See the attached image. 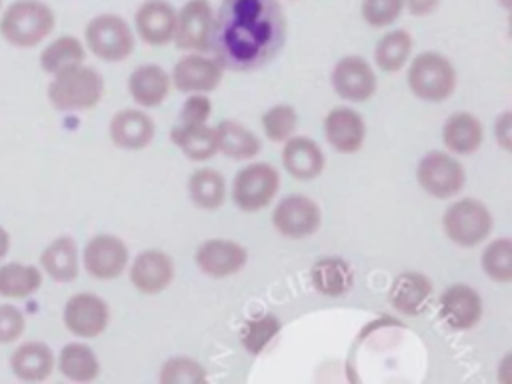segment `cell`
Listing matches in <instances>:
<instances>
[{"label":"cell","mask_w":512,"mask_h":384,"mask_svg":"<svg viewBox=\"0 0 512 384\" xmlns=\"http://www.w3.org/2000/svg\"><path fill=\"white\" fill-rule=\"evenodd\" d=\"M286 38V18L276 0H226L208 30V44L220 64L254 70L272 60Z\"/></svg>","instance_id":"1"},{"label":"cell","mask_w":512,"mask_h":384,"mask_svg":"<svg viewBox=\"0 0 512 384\" xmlns=\"http://www.w3.org/2000/svg\"><path fill=\"white\" fill-rule=\"evenodd\" d=\"M54 28V12L36 0H20L8 6L0 20V32L6 42L18 48L36 46Z\"/></svg>","instance_id":"2"},{"label":"cell","mask_w":512,"mask_h":384,"mask_svg":"<svg viewBox=\"0 0 512 384\" xmlns=\"http://www.w3.org/2000/svg\"><path fill=\"white\" fill-rule=\"evenodd\" d=\"M102 96V78L96 70L74 64L56 72L48 86V98L58 110L92 108Z\"/></svg>","instance_id":"3"},{"label":"cell","mask_w":512,"mask_h":384,"mask_svg":"<svg viewBox=\"0 0 512 384\" xmlns=\"http://www.w3.org/2000/svg\"><path fill=\"white\" fill-rule=\"evenodd\" d=\"M88 48L104 60H122L132 52L134 40L128 24L114 14H102L86 26Z\"/></svg>","instance_id":"4"},{"label":"cell","mask_w":512,"mask_h":384,"mask_svg":"<svg viewBox=\"0 0 512 384\" xmlns=\"http://www.w3.org/2000/svg\"><path fill=\"white\" fill-rule=\"evenodd\" d=\"M410 88L424 100H442L454 88V70L450 62L438 54H420L408 72Z\"/></svg>","instance_id":"5"},{"label":"cell","mask_w":512,"mask_h":384,"mask_svg":"<svg viewBox=\"0 0 512 384\" xmlns=\"http://www.w3.org/2000/svg\"><path fill=\"white\" fill-rule=\"evenodd\" d=\"M490 214L476 200H460L444 214V230L460 246H474L490 232Z\"/></svg>","instance_id":"6"},{"label":"cell","mask_w":512,"mask_h":384,"mask_svg":"<svg viewBox=\"0 0 512 384\" xmlns=\"http://www.w3.org/2000/svg\"><path fill=\"white\" fill-rule=\"evenodd\" d=\"M278 188V174L268 164H252L238 172L234 180V200L242 210L266 206Z\"/></svg>","instance_id":"7"},{"label":"cell","mask_w":512,"mask_h":384,"mask_svg":"<svg viewBox=\"0 0 512 384\" xmlns=\"http://www.w3.org/2000/svg\"><path fill=\"white\" fill-rule=\"evenodd\" d=\"M418 180L422 188L432 196L446 198L456 194L462 188L464 170L454 158L442 152H432L420 162Z\"/></svg>","instance_id":"8"},{"label":"cell","mask_w":512,"mask_h":384,"mask_svg":"<svg viewBox=\"0 0 512 384\" xmlns=\"http://www.w3.org/2000/svg\"><path fill=\"white\" fill-rule=\"evenodd\" d=\"M64 322L76 336H98L108 322V306L94 294H76L64 308Z\"/></svg>","instance_id":"9"},{"label":"cell","mask_w":512,"mask_h":384,"mask_svg":"<svg viewBox=\"0 0 512 384\" xmlns=\"http://www.w3.org/2000/svg\"><path fill=\"white\" fill-rule=\"evenodd\" d=\"M274 224L282 234L290 238H302L318 228L320 212L310 198L288 196L276 206Z\"/></svg>","instance_id":"10"},{"label":"cell","mask_w":512,"mask_h":384,"mask_svg":"<svg viewBox=\"0 0 512 384\" xmlns=\"http://www.w3.org/2000/svg\"><path fill=\"white\" fill-rule=\"evenodd\" d=\"M212 10L206 0H190L176 16V44L184 50H206Z\"/></svg>","instance_id":"11"},{"label":"cell","mask_w":512,"mask_h":384,"mask_svg":"<svg viewBox=\"0 0 512 384\" xmlns=\"http://www.w3.org/2000/svg\"><path fill=\"white\" fill-rule=\"evenodd\" d=\"M128 260L126 246L114 236H96L86 244L84 266L96 278L118 276Z\"/></svg>","instance_id":"12"},{"label":"cell","mask_w":512,"mask_h":384,"mask_svg":"<svg viewBox=\"0 0 512 384\" xmlns=\"http://www.w3.org/2000/svg\"><path fill=\"white\" fill-rule=\"evenodd\" d=\"M332 84L342 98L364 100L374 92L376 78L366 60L358 56H348L336 64L332 72Z\"/></svg>","instance_id":"13"},{"label":"cell","mask_w":512,"mask_h":384,"mask_svg":"<svg viewBox=\"0 0 512 384\" xmlns=\"http://www.w3.org/2000/svg\"><path fill=\"white\" fill-rule=\"evenodd\" d=\"M140 36L150 44H164L174 36L176 12L164 0H148L136 12Z\"/></svg>","instance_id":"14"},{"label":"cell","mask_w":512,"mask_h":384,"mask_svg":"<svg viewBox=\"0 0 512 384\" xmlns=\"http://www.w3.org/2000/svg\"><path fill=\"white\" fill-rule=\"evenodd\" d=\"M198 266L210 276H228L246 262V250L230 240H210L196 252Z\"/></svg>","instance_id":"15"},{"label":"cell","mask_w":512,"mask_h":384,"mask_svg":"<svg viewBox=\"0 0 512 384\" xmlns=\"http://www.w3.org/2000/svg\"><path fill=\"white\" fill-rule=\"evenodd\" d=\"M172 274H174V268L170 258L156 250H148L136 256L130 270V278L134 286L146 294L164 290L170 284Z\"/></svg>","instance_id":"16"},{"label":"cell","mask_w":512,"mask_h":384,"mask_svg":"<svg viewBox=\"0 0 512 384\" xmlns=\"http://www.w3.org/2000/svg\"><path fill=\"white\" fill-rule=\"evenodd\" d=\"M444 320L454 328H470L482 314L480 296L462 284L448 288L440 300Z\"/></svg>","instance_id":"17"},{"label":"cell","mask_w":512,"mask_h":384,"mask_svg":"<svg viewBox=\"0 0 512 384\" xmlns=\"http://www.w3.org/2000/svg\"><path fill=\"white\" fill-rule=\"evenodd\" d=\"M14 374L24 382H38L50 376L54 368L52 350L42 342H26L10 358Z\"/></svg>","instance_id":"18"},{"label":"cell","mask_w":512,"mask_h":384,"mask_svg":"<svg viewBox=\"0 0 512 384\" xmlns=\"http://www.w3.org/2000/svg\"><path fill=\"white\" fill-rule=\"evenodd\" d=\"M326 136L340 152H354L364 140L362 118L350 108H336L326 116Z\"/></svg>","instance_id":"19"},{"label":"cell","mask_w":512,"mask_h":384,"mask_svg":"<svg viewBox=\"0 0 512 384\" xmlns=\"http://www.w3.org/2000/svg\"><path fill=\"white\" fill-rule=\"evenodd\" d=\"M220 80V66L202 56H186L174 66V84L178 90H212Z\"/></svg>","instance_id":"20"},{"label":"cell","mask_w":512,"mask_h":384,"mask_svg":"<svg viewBox=\"0 0 512 384\" xmlns=\"http://www.w3.org/2000/svg\"><path fill=\"white\" fill-rule=\"evenodd\" d=\"M152 134V120L138 110H122L110 122V136L120 148H142Z\"/></svg>","instance_id":"21"},{"label":"cell","mask_w":512,"mask_h":384,"mask_svg":"<svg viewBox=\"0 0 512 384\" xmlns=\"http://www.w3.org/2000/svg\"><path fill=\"white\" fill-rule=\"evenodd\" d=\"M430 296V282L426 276L418 272H406L400 274L390 290V300L394 308H398L404 314H416L426 306V300Z\"/></svg>","instance_id":"22"},{"label":"cell","mask_w":512,"mask_h":384,"mask_svg":"<svg viewBox=\"0 0 512 384\" xmlns=\"http://www.w3.org/2000/svg\"><path fill=\"white\" fill-rule=\"evenodd\" d=\"M282 158H284L286 170L300 180L314 178L322 170V164H324L320 148L308 138L290 140L284 146Z\"/></svg>","instance_id":"23"},{"label":"cell","mask_w":512,"mask_h":384,"mask_svg":"<svg viewBox=\"0 0 512 384\" xmlns=\"http://www.w3.org/2000/svg\"><path fill=\"white\" fill-rule=\"evenodd\" d=\"M42 268L56 282H68L78 274V250L72 238H56L40 256Z\"/></svg>","instance_id":"24"},{"label":"cell","mask_w":512,"mask_h":384,"mask_svg":"<svg viewBox=\"0 0 512 384\" xmlns=\"http://www.w3.org/2000/svg\"><path fill=\"white\" fill-rule=\"evenodd\" d=\"M168 92V76L158 66H140L130 76V94L138 104L156 106Z\"/></svg>","instance_id":"25"},{"label":"cell","mask_w":512,"mask_h":384,"mask_svg":"<svg viewBox=\"0 0 512 384\" xmlns=\"http://www.w3.org/2000/svg\"><path fill=\"white\" fill-rule=\"evenodd\" d=\"M42 284L40 270L30 264H4L0 266V296L24 298L34 294Z\"/></svg>","instance_id":"26"},{"label":"cell","mask_w":512,"mask_h":384,"mask_svg":"<svg viewBox=\"0 0 512 384\" xmlns=\"http://www.w3.org/2000/svg\"><path fill=\"white\" fill-rule=\"evenodd\" d=\"M172 140L192 160H204L218 150L216 130L204 124H180L172 130Z\"/></svg>","instance_id":"27"},{"label":"cell","mask_w":512,"mask_h":384,"mask_svg":"<svg viewBox=\"0 0 512 384\" xmlns=\"http://www.w3.org/2000/svg\"><path fill=\"white\" fill-rule=\"evenodd\" d=\"M480 140H482V126L474 116L466 112L454 114L444 126V142L454 152H460V154L472 152L478 148Z\"/></svg>","instance_id":"28"},{"label":"cell","mask_w":512,"mask_h":384,"mask_svg":"<svg viewBox=\"0 0 512 384\" xmlns=\"http://www.w3.org/2000/svg\"><path fill=\"white\" fill-rule=\"evenodd\" d=\"M218 148L230 158H250L260 150L258 138L236 122H222L216 128Z\"/></svg>","instance_id":"29"},{"label":"cell","mask_w":512,"mask_h":384,"mask_svg":"<svg viewBox=\"0 0 512 384\" xmlns=\"http://www.w3.org/2000/svg\"><path fill=\"white\" fill-rule=\"evenodd\" d=\"M60 370L74 382H90L98 376V360L84 344H68L60 352Z\"/></svg>","instance_id":"30"},{"label":"cell","mask_w":512,"mask_h":384,"mask_svg":"<svg viewBox=\"0 0 512 384\" xmlns=\"http://www.w3.org/2000/svg\"><path fill=\"white\" fill-rule=\"evenodd\" d=\"M312 282L320 292H324L328 296H336L350 288L352 270L348 268V264L344 260L324 258L314 264Z\"/></svg>","instance_id":"31"},{"label":"cell","mask_w":512,"mask_h":384,"mask_svg":"<svg viewBox=\"0 0 512 384\" xmlns=\"http://www.w3.org/2000/svg\"><path fill=\"white\" fill-rule=\"evenodd\" d=\"M84 60V48L82 44L72 36H62L48 44V48L40 56V64L46 72L56 74L64 68H70L74 64H80Z\"/></svg>","instance_id":"32"},{"label":"cell","mask_w":512,"mask_h":384,"mask_svg":"<svg viewBox=\"0 0 512 384\" xmlns=\"http://www.w3.org/2000/svg\"><path fill=\"white\" fill-rule=\"evenodd\" d=\"M410 48H412V40L404 30L388 32L384 38H380L376 46V62L382 70L394 72L406 62Z\"/></svg>","instance_id":"33"},{"label":"cell","mask_w":512,"mask_h":384,"mask_svg":"<svg viewBox=\"0 0 512 384\" xmlns=\"http://www.w3.org/2000/svg\"><path fill=\"white\" fill-rule=\"evenodd\" d=\"M188 186L192 200L202 208H218L224 200V180L214 170H198Z\"/></svg>","instance_id":"34"},{"label":"cell","mask_w":512,"mask_h":384,"mask_svg":"<svg viewBox=\"0 0 512 384\" xmlns=\"http://www.w3.org/2000/svg\"><path fill=\"white\" fill-rule=\"evenodd\" d=\"M484 270L490 278L498 282H508L512 278V244L508 238H500L492 242L484 250L482 258Z\"/></svg>","instance_id":"35"},{"label":"cell","mask_w":512,"mask_h":384,"mask_svg":"<svg viewBox=\"0 0 512 384\" xmlns=\"http://www.w3.org/2000/svg\"><path fill=\"white\" fill-rule=\"evenodd\" d=\"M160 380L164 384H196V382H204L206 374L200 364L188 358H174L166 362L160 374Z\"/></svg>","instance_id":"36"},{"label":"cell","mask_w":512,"mask_h":384,"mask_svg":"<svg viewBox=\"0 0 512 384\" xmlns=\"http://www.w3.org/2000/svg\"><path fill=\"white\" fill-rule=\"evenodd\" d=\"M276 330H278V320L274 316H262L244 326L242 342L252 354H258L268 344V340L276 334Z\"/></svg>","instance_id":"37"},{"label":"cell","mask_w":512,"mask_h":384,"mask_svg":"<svg viewBox=\"0 0 512 384\" xmlns=\"http://www.w3.org/2000/svg\"><path fill=\"white\" fill-rule=\"evenodd\" d=\"M404 0H364L362 16L372 26H386L398 18Z\"/></svg>","instance_id":"38"},{"label":"cell","mask_w":512,"mask_h":384,"mask_svg":"<svg viewBox=\"0 0 512 384\" xmlns=\"http://www.w3.org/2000/svg\"><path fill=\"white\" fill-rule=\"evenodd\" d=\"M262 124L272 140H284L296 126V114L288 106H274L264 114Z\"/></svg>","instance_id":"39"},{"label":"cell","mask_w":512,"mask_h":384,"mask_svg":"<svg viewBox=\"0 0 512 384\" xmlns=\"http://www.w3.org/2000/svg\"><path fill=\"white\" fill-rule=\"evenodd\" d=\"M24 332V316L18 308L0 306V342H14Z\"/></svg>","instance_id":"40"},{"label":"cell","mask_w":512,"mask_h":384,"mask_svg":"<svg viewBox=\"0 0 512 384\" xmlns=\"http://www.w3.org/2000/svg\"><path fill=\"white\" fill-rule=\"evenodd\" d=\"M210 114V102L204 96H192L182 108V124H204Z\"/></svg>","instance_id":"41"},{"label":"cell","mask_w":512,"mask_h":384,"mask_svg":"<svg viewBox=\"0 0 512 384\" xmlns=\"http://www.w3.org/2000/svg\"><path fill=\"white\" fill-rule=\"evenodd\" d=\"M406 2H408L410 10H412L414 14H428V12H432V10L436 8V4H438V0H406Z\"/></svg>","instance_id":"42"},{"label":"cell","mask_w":512,"mask_h":384,"mask_svg":"<svg viewBox=\"0 0 512 384\" xmlns=\"http://www.w3.org/2000/svg\"><path fill=\"white\" fill-rule=\"evenodd\" d=\"M8 248H10V236H8V232L0 226V260L8 254Z\"/></svg>","instance_id":"43"},{"label":"cell","mask_w":512,"mask_h":384,"mask_svg":"<svg viewBox=\"0 0 512 384\" xmlns=\"http://www.w3.org/2000/svg\"><path fill=\"white\" fill-rule=\"evenodd\" d=\"M0 2H2V0H0Z\"/></svg>","instance_id":"44"}]
</instances>
